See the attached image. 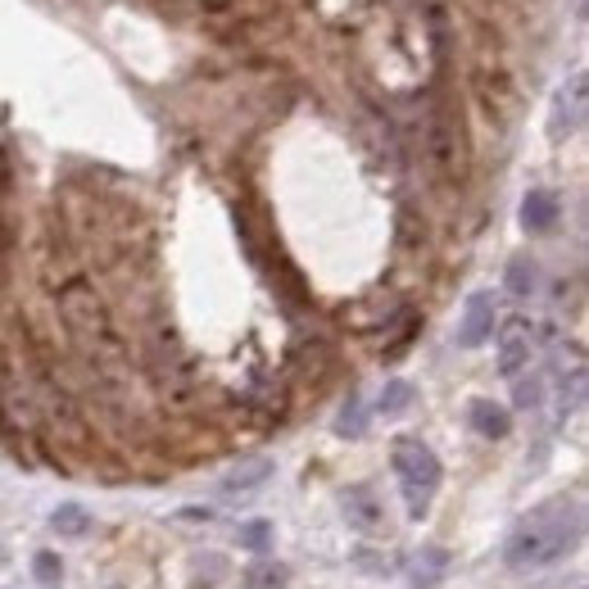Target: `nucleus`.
Masks as SVG:
<instances>
[{"label":"nucleus","mask_w":589,"mask_h":589,"mask_svg":"<svg viewBox=\"0 0 589 589\" xmlns=\"http://www.w3.org/2000/svg\"><path fill=\"white\" fill-rule=\"evenodd\" d=\"M580 535H585L580 499H549L540 508H530L512 526L508 545H503V562H508V572H545L580 549Z\"/></svg>","instance_id":"nucleus-1"},{"label":"nucleus","mask_w":589,"mask_h":589,"mask_svg":"<svg viewBox=\"0 0 589 589\" xmlns=\"http://www.w3.org/2000/svg\"><path fill=\"white\" fill-rule=\"evenodd\" d=\"M390 463H395V476H399V490H404V503H408V517L422 522L426 508L435 499V490H440V458H435L422 440H395L390 449Z\"/></svg>","instance_id":"nucleus-2"},{"label":"nucleus","mask_w":589,"mask_h":589,"mask_svg":"<svg viewBox=\"0 0 589 589\" xmlns=\"http://www.w3.org/2000/svg\"><path fill=\"white\" fill-rule=\"evenodd\" d=\"M585 127V73H572L553 100V141H567Z\"/></svg>","instance_id":"nucleus-3"},{"label":"nucleus","mask_w":589,"mask_h":589,"mask_svg":"<svg viewBox=\"0 0 589 589\" xmlns=\"http://www.w3.org/2000/svg\"><path fill=\"white\" fill-rule=\"evenodd\" d=\"M495 295H485V291H476L472 299H468V309H463V322H458V345L463 349H476V345H485L495 336Z\"/></svg>","instance_id":"nucleus-4"},{"label":"nucleus","mask_w":589,"mask_h":589,"mask_svg":"<svg viewBox=\"0 0 589 589\" xmlns=\"http://www.w3.org/2000/svg\"><path fill=\"white\" fill-rule=\"evenodd\" d=\"M530 349H535L530 326H526L522 318L503 322V331H499V372H503V376H517V372L530 363Z\"/></svg>","instance_id":"nucleus-5"},{"label":"nucleus","mask_w":589,"mask_h":589,"mask_svg":"<svg viewBox=\"0 0 589 589\" xmlns=\"http://www.w3.org/2000/svg\"><path fill=\"white\" fill-rule=\"evenodd\" d=\"M468 422L485 435V440H503V435L512 431V418H508V408L495 404V399H472L468 408Z\"/></svg>","instance_id":"nucleus-6"},{"label":"nucleus","mask_w":589,"mask_h":589,"mask_svg":"<svg viewBox=\"0 0 589 589\" xmlns=\"http://www.w3.org/2000/svg\"><path fill=\"white\" fill-rule=\"evenodd\" d=\"M449 572V553L440 545H426L418 558H413V572H408V580H413V589H431V585H440Z\"/></svg>","instance_id":"nucleus-7"},{"label":"nucleus","mask_w":589,"mask_h":589,"mask_svg":"<svg viewBox=\"0 0 589 589\" xmlns=\"http://www.w3.org/2000/svg\"><path fill=\"white\" fill-rule=\"evenodd\" d=\"M558 195H549V191H530L526 200H522V227L526 232H549V227L558 222Z\"/></svg>","instance_id":"nucleus-8"},{"label":"nucleus","mask_w":589,"mask_h":589,"mask_svg":"<svg viewBox=\"0 0 589 589\" xmlns=\"http://www.w3.org/2000/svg\"><path fill=\"white\" fill-rule=\"evenodd\" d=\"M50 526H55L60 535H68V540H82V535H91V512L82 503H60Z\"/></svg>","instance_id":"nucleus-9"},{"label":"nucleus","mask_w":589,"mask_h":589,"mask_svg":"<svg viewBox=\"0 0 589 589\" xmlns=\"http://www.w3.org/2000/svg\"><path fill=\"white\" fill-rule=\"evenodd\" d=\"M345 512H349V522L363 526V530H376V526H381V508L372 503L368 490H349V495H345Z\"/></svg>","instance_id":"nucleus-10"},{"label":"nucleus","mask_w":589,"mask_h":589,"mask_svg":"<svg viewBox=\"0 0 589 589\" xmlns=\"http://www.w3.org/2000/svg\"><path fill=\"white\" fill-rule=\"evenodd\" d=\"M245 589H286V567H272V562H254L245 572Z\"/></svg>","instance_id":"nucleus-11"},{"label":"nucleus","mask_w":589,"mask_h":589,"mask_svg":"<svg viewBox=\"0 0 589 589\" xmlns=\"http://www.w3.org/2000/svg\"><path fill=\"white\" fill-rule=\"evenodd\" d=\"M535 281H540V272H535L530 259H512V264H508V291H512V295H530Z\"/></svg>","instance_id":"nucleus-12"},{"label":"nucleus","mask_w":589,"mask_h":589,"mask_svg":"<svg viewBox=\"0 0 589 589\" xmlns=\"http://www.w3.org/2000/svg\"><path fill=\"white\" fill-rule=\"evenodd\" d=\"M241 545H245L249 553H268V545H272V522H264V517L245 522V526H241Z\"/></svg>","instance_id":"nucleus-13"},{"label":"nucleus","mask_w":589,"mask_h":589,"mask_svg":"<svg viewBox=\"0 0 589 589\" xmlns=\"http://www.w3.org/2000/svg\"><path fill=\"white\" fill-rule=\"evenodd\" d=\"M408 404H413V386H408V381H390V386L381 390V399H376L381 413H404Z\"/></svg>","instance_id":"nucleus-14"},{"label":"nucleus","mask_w":589,"mask_h":589,"mask_svg":"<svg viewBox=\"0 0 589 589\" xmlns=\"http://www.w3.org/2000/svg\"><path fill=\"white\" fill-rule=\"evenodd\" d=\"M33 572H37V580H41L46 589H55V585L64 580V562H60L55 553H46V549H41V553L33 558Z\"/></svg>","instance_id":"nucleus-15"},{"label":"nucleus","mask_w":589,"mask_h":589,"mask_svg":"<svg viewBox=\"0 0 589 589\" xmlns=\"http://www.w3.org/2000/svg\"><path fill=\"white\" fill-rule=\"evenodd\" d=\"M268 463H249V468H236L232 476L222 481V490H249V485H259V481H268Z\"/></svg>","instance_id":"nucleus-16"},{"label":"nucleus","mask_w":589,"mask_h":589,"mask_svg":"<svg viewBox=\"0 0 589 589\" xmlns=\"http://www.w3.org/2000/svg\"><path fill=\"white\" fill-rule=\"evenodd\" d=\"M336 431L341 435H363V408H358V399H349V408H345V418H341Z\"/></svg>","instance_id":"nucleus-17"},{"label":"nucleus","mask_w":589,"mask_h":589,"mask_svg":"<svg viewBox=\"0 0 589 589\" xmlns=\"http://www.w3.org/2000/svg\"><path fill=\"white\" fill-rule=\"evenodd\" d=\"M540 399H545V386H540V376H530V381H522V386H517V404H522V408H535Z\"/></svg>","instance_id":"nucleus-18"},{"label":"nucleus","mask_w":589,"mask_h":589,"mask_svg":"<svg viewBox=\"0 0 589 589\" xmlns=\"http://www.w3.org/2000/svg\"><path fill=\"white\" fill-rule=\"evenodd\" d=\"M0 558H5V553H0Z\"/></svg>","instance_id":"nucleus-19"}]
</instances>
